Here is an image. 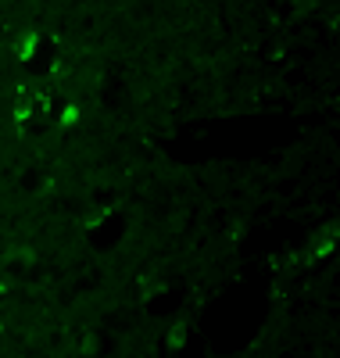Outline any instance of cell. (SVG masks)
Returning a JSON list of instances; mask_svg holds the SVG:
<instances>
[{
	"mask_svg": "<svg viewBox=\"0 0 340 358\" xmlns=\"http://www.w3.org/2000/svg\"><path fill=\"white\" fill-rule=\"evenodd\" d=\"M83 115H86V108H83V101H65L61 104V111H57V129H79L83 126Z\"/></svg>",
	"mask_w": 340,
	"mask_h": 358,
	"instance_id": "obj_1",
	"label": "cell"
},
{
	"mask_svg": "<svg viewBox=\"0 0 340 358\" xmlns=\"http://www.w3.org/2000/svg\"><path fill=\"white\" fill-rule=\"evenodd\" d=\"M190 341V322H172L169 330V351H183Z\"/></svg>",
	"mask_w": 340,
	"mask_h": 358,
	"instance_id": "obj_2",
	"label": "cell"
}]
</instances>
